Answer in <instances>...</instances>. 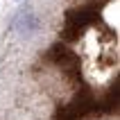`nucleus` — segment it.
<instances>
[]
</instances>
